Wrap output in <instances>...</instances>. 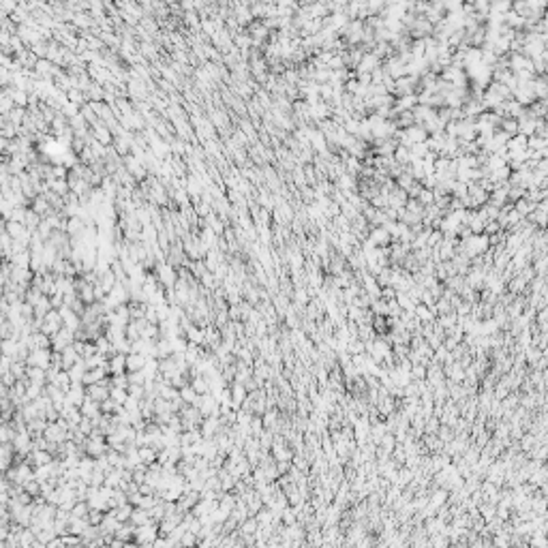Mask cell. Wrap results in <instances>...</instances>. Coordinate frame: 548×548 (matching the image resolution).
I'll use <instances>...</instances> for the list:
<instances>
[{"mask_svg": "<svg viewBox=\"0 0 548 548\" xmlns=\"http://www.w3.org/2000/svg\"><path fill=\"white\" fill-rule=\"evenodd\" d=\"M146 356L140 351H128L126 353V373H133V370H142L146 366Z\"/></svg>", "mask_w": 548, "mask_h": 548, "instance_id": "6da1fadb", "label": "cell"}, {"mask_svg": "<svg viewBox=\"0 0 548 548\" xmlns=\"http://www.w3.org/2000/svg\"><path fill=\"white\" fill-rule=\"evenodd\" d=\"M229 394H231V407H233V409H238L240 405H242V400L246 398V394H248V392H246V388H244L242 383L236 381V383H233V388L229 390Z\"/></svg>", "mask_w": 548, "mask_h": 548, "instance_id": "7a4b0ae2", "label": "cell"}, {"mask_svg": "<svg viewBox=\"0 0 548 548\" xmlns=\"http://www.w3.org/2000/svg\"><path fill=\"white\" fill-rule=\"evenodd\" d=\"M159 281L161 283H163L165 287H174V283H176V272H174V268H169V265H159Z\"/></svg>", "mask_w": 548, "mask_h": 548, "instance_id": "3957f363", "label": "cell"}, {"mask_svg": "<svg viewBox=\"0 0 548 548\" xmlns=\"http://www.w3.org/2000/svg\"><path fill=\"white\" fill-rule=\"evenodd\" d=\"M388 240H390V236H388V233H385L383 229H379V231L373 233V244L383 246V244H388Z\"/></svg>", "mask_w": 548, "mask_h": 548, "instance_id": "277c9868", "label": "cell"}]
</instances>
